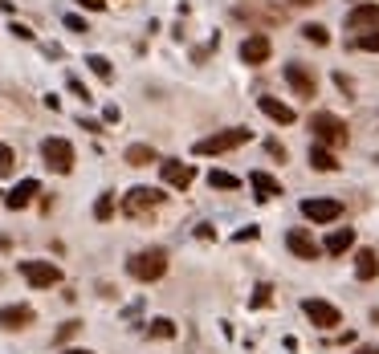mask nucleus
<instances>
[{"mask_svg": "<svg viewBox=\"0 0 379 354\" xmlns=\"http://www.w3.org/2000/svg\"><path fill=\"white\" fill-rule=\"evenodd\" d=\"M310 131H314V142H322V147H331V151L347 147V139H351L347 122L338 115H331V110H314V115H310Z\"/></svg>", "mask_w": 379, "mask_h": 354, "instance_id": "obj_1", "label": "nucleus"}, {"mask_svg": "<svg viewBox=\"0 0 379 354\" xmlns=\"http://www.w3.org/2000/svg\"><path fill=\"white\" fill-rule=\"evenodd\" d=\"M249 139H253L249 126H229V131H216V135H208V139H200L192 151H196V155H229V151L245 147Z\"/></svg>", "mask_w": 379, "mask_h": 354, "instance_id": "obj_2", "label": "nucleus"}, {"mask_svg": "<svg viewBox=\"0 0 379 354\" xmlns=\"http://www.w3.org/2000/svg\"><path fill=\"white\" fill-rule=\"evenodd\" d=\"M127 273H131L135 281H143V285L159 281V277L167 273V253L164 249H143V253H135V257L127 260Z\"/></svg>", "mask_w": 379, "mask_h": 354, "instance_id": "obj_3", "label": "nucleus"}, {"mask_svg": "<svg viewBox=\"0 0 379 354\" xmlns=\"http://www.w3.org/2000/svg\"><path fill=\"white\" fill-rule=\"evenodd\" d=\"M41 159H45L49 171H57V175H70L73 163H78V155H73V142L70 139H57V135H49L41 142Z\"/></svg>", "mask_w": 379, "mask_h": 354, "instance_id": "obj_4", "label": "nucleus"}, {"mask_svg": "<svg viewBox=\"0 0 379 354\" xmlns=\"http://www.w3.org/2000/svg\"><path fill=\"white\" fill-rule=\"evenodd\" d=\"M164 200H167V196H164V188H131L127 196H122V216L139 220V216L155 212V208H159Z\"/></svg>", "mask_w": 379, "mask_h": 354, "instance_id": "obj_5", "label": "nucleus"}, {"mask_svg": "<svg viewBox=\"0 0 379 354\" xmlns=\"http://www.w3.org/2000/svg\"><path fill=\"white\" fill-rule=\"evenodd\" d=\"M21 277L33 289H53V285H62V269L53 260H21Z\"/></svg>", "mask_w": 379, "mask_h": 354, "instance_id": "obj_6", "label": "nucleus"}, {"mask_svg": "<svg viewBox=\"0 0 379 354\" xmlns=\"http://www.w3.org/2000/svg\"><path fill=\"white\" fill-rule=\"evenodd\" d=\"M302 314H306L318 330H334V326H343V314H338V306L322 302V297H306V302H302Z\"/></svg>", "mask_w": 379, "mask_h": 354, "instance_id": "obj_7", "label": "nucleus"}, {"mask_svg": "<svg viewBox=\"0 0 379 354\" xmlns=\"http://www.w3.org/2000/svg\"><path fill=\"white\" fill-rule=\"evenodd\" d=\"M282 73H285L289 90H294L298 98H314V94H318V78H314V70H310V66H302V61H289Z\"/></svg>", "mask_w": 379, "mask_h": 354, "instance_id": "obj_8", "label": "nucleus"}, {"mask_svg": "<svg viewBox=\"0 0 379 354\" xmlns=\"http://www.w3.org/2000/svg\"><path fill=\"white\" fill-rule=\"evenodd\" d=\"M302 216H306L310 224H334L338 216H343V200H302Z\"/></svg>", "mask_w": 379, "mask_h": 354, "instance_id": "obj_9", "label": "nucleus"}, {"mask_svg": "<svg viewBox=\"0 0 379 354\" xmlns=\"http://www.w3.org/2000/svg\"><path fill=\"white\" fill-rule=\"evenodd\" d=\"M269 53H273V41H269L265 33H249V37L241 41V61H245V66H265Z\"/></svg>", "mask_w": 379, "mask_h": 354, "instance_id": "obj_10", "label": "nucleus"}, {"mask_svg": "<svg viewBox=\"0 0 379 354\" xmlns=\"http://www.w3.org/2000/svg\"><path fill=\"white\" fill-rule=\"evenodd\" d=\"M285 244H289V253H294L298 260H318L322 257V244H318L306 228H289V233H285Z\"/></svg>", "mask_w": 379, "mask_h": 354, "instance_id": "obj_11", "label": "nucleus"}, {"mask_svg": "<svg viewBox=\"0 0 379 354\" xmlns=\"http://www.w3.org/2000/svg\"><path fill=\"white\" fill-rule=\"evenodd\" d=\"M159 175H164L167 188H180V191L196 184V167H192V163H180V159H164V163H159Z\"/></svg>", "mask_w": 379, "mask_h": 354, "instance_id": "obj_12", "label": "nucleus"}, {"mask_svg": "<svg viewBox=\"0 0 379 354\" xmlns=\"http://www.w3.org/2000/svg\"><path fill=\"white\" fill-rule=\"evenodd\" d=\"M257 106H261V115H265V118H273L278 126H294V122H298V110H294V106H285L282 98L261 94V98H257Z\"/></svg>", "mask_w": 379, "mask_h": 354, "instance_id": "obj_13", "label": "nucleus"}, {"mask_svg": "<svg viewBox=\"0 0 379 354\" xmlns=\"http://www.w3.org/2000/svg\"><path fill=\"white\" fill-rule=\"evenodd\" d=\"M33 196H41V184H37V179H21L17 188L4 196V208H8V212H21V208L33 204Z\"/></svg>", "mask_w": 379, "mask_h": 354, "instance_id": "obj_14", "label": "nucleus"}, {"mask_svg": "<svg viewBox=\"0 0 379 354\" xmlns=\"http://www.w3.org/2000/svg\"><path fill=\"white\" fill-rule=\"evenodd\" d=\"M347 29H351V33L379 29V4H355V8L347 13Z\"/></svg>", "mask_w": 379, "mask_h": 354, "instance_id": "obj_15", "label": "nucleus"}, {"mask_svg": "<svg viewBox=\"0 0 379 354\" xmlns=\"http://www.w3.org/2000/svg\"><path fill=\"white\" fill-rule=\"evenodd\" d=\"M33 322H37L33 306H4L0 309V326H4V330H29Z\"/></svg>", "mask_w": 379, "mask_h": 354, "instance_id": "obj_16", "label": "nucleus"}, {"mask_svg": "<svg viewBox=\"0 0 379 354\" xmlns=\"http://www.w3.org/2000/svg\"><path fill=\"white\" fill-rule=\"evenodd\" d=\"M249 188L257 191V200H278L282 196V184L269 171H249Z\"/></svg>", "mask_w": 379, "mask_h": 354, "instance_id": "obj_17", "label": "nucleus"}, {"mask_svg": "<svg viewBox=\"0 0 379 354\" xmlns=\"http://www.w3.org/2000/svg\"><path fill=\"white\" fill-rule=\"evenodd\" d=\"M355 277L359 281H376L379 277V253L376 249H359L355 253Z\"/></svg>", "mask_w": 379, "mask_h": 354, "instance_id": "obj_18", "label": "nucleus"}, {"mask_svg": "<svg viewBox=\"0 0 379 354\" xmlns=\"http://www.w3.org/2000/svg\"><path fill=\"white\" fill-rule=\"evenodd\" d=\"M351 244H355V228H334V233L322 240V253H327V257H343Z\"/></svg>", "mask_w": 379, "mask_h": 354, "instance_id": "obj_19", "label": "nucleus"}, {"mask_svg": "<svg viewBox=\"0 0 379 354\" xmlns=\"http://www.w3.org/2000/svg\"><path fill=\"white\" fill-rule=\"evenodd\" d=\"M127 163H131V167H147V163H159V155H155L151 142H131V147H127Z\"/></svg>", "mask_w": 379, "mask_h": 354, "instance_id": "obj_20", "label": "nucleus"}, {"mask_svg": "<svg viewBox=\"0 0 379 354\" xmlns=\"http://www.w3.org/2000/svg\"><path fill=\"white\" fill-rule=\"evenodd\" d=\"M310 167H314V171H338V159H334L331 147L314 142V147H310Z\"/></svg>", "mask_w": 379, "mask_h": 354, "instance_id": "obj_21", "label": "nucleus"}, {"mask_svg": "<svg viewBox=\"0 0 379 354\" xmlns=\"http://www.w3.org/2000/svg\"><path fill=\"white\" fill-rule=\"evenodd\" d=\"M86 66L94 70V78H102V82H115V66H110L102 53H90V57H86Z\"/></svg>", "mask_w": 379, "mask_h": 354, "instance_id": "obj_22", "label": "nucleus"}, {"mask_svg": "<svg viewBox=\"0 0 379 354\" xmlns=\"http://www.w3.org/2000/svg\"><path fill=\"white\" fill-rule=\"evenodd\" d=\"M208 184H213L216 191H237L241 188V179L229 175V171H208Z\"/></svg>", "mask_w": 379, "mask_h": 354, "instance_id": "obj_23", "label": "nucleus"}, {"mask_svg": "<svg viewBox=\"0 0 379 354\" xmlns=\"http://www.w3.org/2000/svg\"><path fill=\"white\" fill-rule=\"evenodd\" d=\"M147 334H151V338H176V322H171V318H155V322H151V326H147Z\"/></svg>", "mask_w": 379, "mask_h": 354, "instance_id": "obj_24", "label": "nucleus"}, {"mask_svg": "<svg viewBox=\"0 0 379 354\" xmlns=\"http://www.w3.org/2000/svg\"><path fill=\"white\" fill-rule=\"evenodd\" d=\"M110 216H115V196H110V191H102V196H98V204H94V220L106 224Z\"/></svg>", "mask_w": 379, "mask_h": 354, "instance_id": "obj_25", "label": "nucleus"}, {"mask_svg": "<svg viewBox=\"0 0 379 354\" xmlns=\"http://www.w3.org/2000/svg\"><path fill=\"white\" fill-rule=\"evenodd\" d=\"M302 37H306L310 45H331V33L322 24H302Z\"/></svg>", "mask_w": 379, "mask_h": 354, "instance_id": "obj_26", "label": "nucleus"}, {"mask_svg": "<svg viewBox=\"0 0 379 354\" xmlns=\"http://www.w3.org/2000/svg\"><path fill=\"white\" fill-rule=\"evenodd\" d=\"M355 49H363V53H379V29L359 33V37H355Z\"/></svg>", "mask_w": 379, "mask_h": 354, "instance_id": "obj_27", "label": "nucleus"}, {"mask_svg": "<svg viewBox=\"0 0 379 354\" xmlns=\"http://www.w3.org/2000/svg\"><path fill=\"white\" fill-rule=\"evenodd\" d=\"M17 171V151L8 142H0V175H13Z\"/></svg>", "mask_w": 379, "mask_h": 354, "instance_id": "obj_28", "label": "nucleus"}, {"mask_svg": "<svg viewBox=\"0 0 379 354\" xmlns=\"http://www.w3.org/2000/svg\"><path fill=\"white\" fill-rule=\"evenodd\" d=\"M269 302H273V285H265V281H261L257 285V289H253V306H269Z\"/></svg>", "mask_w": 379, "mask_h": 354, "instance_id": "obj_29", "label": "nucleus"}, {"mask_svg": "<svg viewBox=\"0 0 379 354\" xmlns=\"http://www.w3.org/2000/svg\"><path fill=\"white\" fill-rule=\"evenodd\" d=\"M78 330H82V322H78V318H73V322H66V326L57 330V346H66V342H70V338H73Z\"/></svg>", "mask_w": 379, "mask_h": 354, "instance_id": "obj_30", "label": "nucleus"}, {"mask_svg": "<svg viewBox=\"0 0 379 354\" xmlns=\"http://www.w3.org/2000/svg\"><path fill=\"white\" fill-rule=\"evenodd\" d=\"M334 86H338V90H343V94H347V98L355 94V82H351V78H347V73H343V70H334Z\"/></svg>", "mask_w": 379, "mask_h": 354, "instance_id": "obj_31", "label": "nucleus"}, {"mask_svg": "<svg viewBox=\"0 0 379 354\" xmlns=\"http://www.w3.org/2000/svg\"><path fill=\"white\" fill-rule=\"evenodd\" d=\"M66 29H70V33H90V24L82 21L78 13H70V17H66Z\"/></svg>", "mask_w": 379, "mask_h": 354, "instance_id": "obj_32", "label": "nucleus"}, {"mask_svg": "<svg viewBox=\"0 0 379 354\" xmlns=\"http://www.w3.org/2000/svg\"><path fill=\"white\" fill-rule=\"evenodd\" d=\"M265 151H269L273 159H282V163H285V147H282L278 139H269V142H265Z\"/></svg>", "mask_w": 379, "mask_h": 354, "instance_id": "obj_33", "label": "nucleus"}, {"mask_svg": "<svg viewBox=\"0 0 379 354\" xmlns=\"http://www.w3.org/2000/svg\"><path fill=\"white\" fill-rule=\"evenodd\" d=\"M70 90H73V94H78V98H82V102H90V90H86V86H82V82H78L73 73H70Z\"/></svg>", "mask_w": 379, "mask_h": 354, "instance_id": "obj_34", "label": "nucleus"}, {"mask_svg": "<svg viewBox=\"0 0 379 354\" xmlns=\"http://www.w3.org/2000/svg\"><path fill=\"white\" fill-rule=\"evenodd\" d=\"M8 33H13V37H21V41H33V29H29V24H13Z\"/></svg>", "mask_w": 379, "mask_h": 354, "instance_id": "obj_35", "label": "nucleus"}, {"mask_svg": "<svg viewBox=\"0 0 379 354\" xmlns=\"http://www.w3.org/2000/svg\"><path fill=\"white\" fill-rule=\"evenodd\" d=\"M78 4H82L86 13H102V8H106V0H78Z\"/></svg>", "mask_w": 379, "mask_h": 354, "instance_id": "obj_36", "label": "nucleus"}, {"mask_svg": "<svg viewBox=\"0 0 379 354\" xmlns=\"http://www.w3.org/2000/svg\"><path fill=\"white\" fill-rule=\"evenodd\" d=\"M78 126H82V131H90V135H98V131H102V126H98L94 118H86V115L78 118Z\"/></svg>", "mask_w": 379, "mask_h": 354, "instance_id": "obj_37", "label": "nucleus"}, {"mask_svg": "<svg viewBox=\"0 0 379 354\" xmlns=\"http://www.w3.org/2000/svg\"><path fill=\"white\" fill-rule=\"evenodd\" d=\"M196 236H200V240H216V228H213V224H200V228H196Z\"/></svg>", "mask_w": 379, "mask_h": 354, "instance_id": "obj_38", "label": "nucleus"}, {"mask_svg": "<svg viewBox=\"0 0 379 354\" xmlns=\"http://www.w3.org/2000/svg\"><path fill=\"white\" fill-rule=\"evenodd\" d=\"M237 240H241V244H245V240H257V228H253V224H249V228H241Z\"/></svg>", "mask_w": 379, "mask_h": 354, "instance_id": "obj_39", "label": "nucleus"}, {"mask_svg": "<svg viewBox=\"0 0 379 354\" xmlns=\"http://www.w3.org/2000/svg\"><path fill=\"white\" fill-rule=\"evenodd\" d=\"M8 249H13V236H4V233H0V253H8Z\"/></svg>", "mask_w": 379, "mask_h": 354, "instance_id": "obj_40", "label": "nucleus"}, {"mask_svg": "<svg viewBox=\"0 0 379 354\" xmlns=\"http://www.w3.org/2000/svg\"><path fill=\"white\" fill-rule=\"evenodd\" d=\"M355 354H379V346H359Z\"/></svg>", "mask_w": 379, "mask_h": 354, "instance_id": "obj_41", "label": "nucleus"}, {"mask_svg": "<svg viewBox=\"0 0 379 354\" xmlns=\"http://www.w3.org/2000/svg\"><path fill=\"white\" fill-rule=\"evenodd\" d=\"M289 4H298V8H306V4H318V0H289Z\"/></svg>", "mask_w": 379, "mask_h": 354, "instance_id": "obj_42", "label": "nucleus"}, {"mask_svg": "<svg viewBox=\"0 0 379 354\" xmlns=\"http://www.w3.org/2000/svg\"><path fill=\"white\" fill-rule=\"evenodd\" d=\"M62 354H94V351H78V346H73V351H62Z\"/></svg>", "mask_w": 379, "mask_h": 354, "instance_id": "obj_43", "label": "nucleus"}, {"mask_svg": "<svg viewBox=\"0 0 379 354\" xmlns=\"http://www.w3.org/2000/svg\"><path fill=\"white\" fill-rule=\"evenodd\" d=\"M371 322H376V326H379V309H376V314H371Z\"/></svg>", "mask_w": 379, "mask_h": 354, "instance_id": "obj_44", "label": "nucleus"}]
</instances>
